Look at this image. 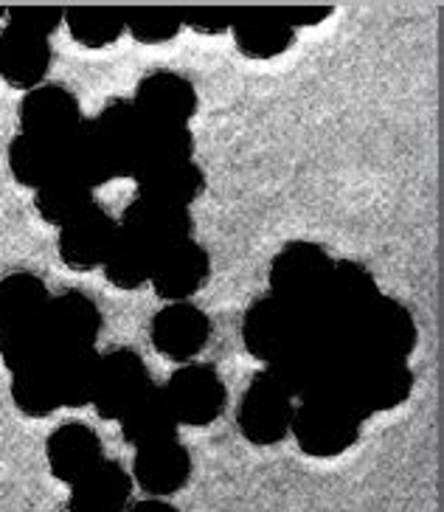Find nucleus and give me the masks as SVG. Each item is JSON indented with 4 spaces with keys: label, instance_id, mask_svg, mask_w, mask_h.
<instances>
[{
    "label": "nucleus",
    "instance_id": "1",
    "mask_svg": "<svg viewBox=\"0 0 444 512\" xmlns=\"http://www.w3.org/2000/svg\"><path fill=\"white\" fill-rule=\"evenodd\" d=\"M335 259L324 245L307 240L287 242L270 262V296L298 316H315L326 302Z\"/></svg>",
    "mask_w": 444,
    "mask_h": 512
},
{
    "label": "nucleus",
    "instance_id": "2",
    "mask_svg": "<svg viewBox=\"0 0 444 512\" xmlns=\"http://www.w3.org/2000/svg\"><path fill=\"white\" fill-rule=\"evenodd\" d=\"M293 414H296V397L267 369H262L251 377L248 389L239 400L237 425L251 445L270 448L290 437Z\"/></svg>",
    "mask_w": 444,
    "mask_h": 512
},
{
    "label": "nucleus",
    "instance_id": "3",
    "mask_svg": "<svg viewBox=\"0 0 444 512\" xmlns=\"http://www.w3.org/2000/svg\"><path fill=\"white\" fill-rule=\"evenodd\" d=\"M363 420L324 397H307L296 406L290 434L312 459H332L346 453L360 439Z\"/></svg>",
    "mask_w": 444,
    "mask_h": 512
},
{
    "label": "nucleus",
    "instance_id": "4",
    "mask_svg": "<svg viewBox=\"0 0 444 512\" xmlns=\"http://www.w3.org/2000/svg\"><path fill=\"white\" fill-rule=\"evenodd\" d=\"M155 386L144 358L130 347H116L99 355V375L90 406L102 420L119 422Z\"/></svg>",
    "mask_w": 444,
    "mask_h": 512
},
{
    "label": "nucleus",
    "instance_id": "5",
    "mask_svg": "<svg viewBox=\"0 0 444 512\" xmlns=\"http://www.w3.org/2000/svg\"><path fill=\"white\" fill-rule=\"evenodd\" d=\"M380 285L371 276V271L360 262L343 259L335 262V273L329 282L324 307L318 310L326 327L335 332L338 338L357 341V330L371 313V307L380 302Z\"/></svg>",
    "mask_w": 444,
    "mask_h": 512
},
{
    "label": "nucleus",
    "instance_id": "6",
    "mask_svg": "<svg viewBox=\"0 0 444 512\" xmlns=\"http://www.w3.org/2000/svg\"><path fill=\"white\" fill-rule=\"evenodd\" d=\"M163 392L169 397V406L180 425L192 428H206L217 422L228 406V389L220 372L208 363H183L166 380Z\"/></svg>",
    "mask_w": 444,
    "mask_h": 512
},
{
    "label": "nucleus",
    "instance_id": "7",
    "mask_svg": "<svg viewBox=\"0 0 444 512\" xmlns=\"http://www.w3.org/2000/svg\"><path fill=\"white\" fill-rule=\"evenodd\" d=\"M20 133L45 141L51 147H60L82 127V107L79 99L68 88L43 82L40 88L23 93L20 99Z\"/></svg>",
    "mask_w": 444,
    "mask_h": 512
},
{
    "label": "nucleus",
    "instance_id": "8",
    "mask_svg": "<svg viewBox=\"0 0 444 512\" xmlns=\"http://www.w3.org/2000/svg\"><path fill=\"white\" fill-rule=\"evenodd\" d=\"M116 234H119V220L93 200L88 209H82L65 226H60L57 254H60L62 265L71 271H96V268H102L104 256L110 251Z\"/></svg>",
    "mask_w": 444,
    "mask_h": 512
},
{
    "label": "nucleus",
    "instance_id": "9",
    "mask_svg": "<svg viewBox=\"0 0 444 512\" xmlns=\"http://www.w3.org/2000/svg\"><path fill=\"white\" fill-rule=\"evenodd\" d=\"M414 383V369L408 366V361L377 358L360 349V355L352 363V386L366 417L400 408L414 392Z\"/></svg>",
    "mask_w": 444,
    "mask_h": 512
},
{
    "label": "nucleus",
    "instance_id": "10",
    "mask_svg": "<svg viewBox=\"0 0 444 512\" xmlns=\"http://www.w3.org/2000/svg\"><path fill=\"white\" fill-rule=\"evenodd\" d=\"M152 347L175 363H192L211 338V318L192 302H169L152 316Z\"/></svg>",
    "mask_w": 444,
    "mask_h": 512
},
{
    "label": "nucleus",
    "instance_id": "11",
    "mask_svg": "<svg viewBox=\"0 0 444 512\" xmlns=\"http://www.w3.org/2000/svg\"><path fill=\"white\" fill-rule=\"evenodd\" d=\"M208 273H211L208 251L189 237V240H180L155 251L149 285L155 287L158 299L166 304L189 302L194 293L206 285Z\"/></svg>",
    "mask_w": 444,
    "mask_h": 512
},
{
    "label": "nucleus",
    "instance_id": "12",
    "mask_svg": "<svg viewBox=\"0 0 444 512\" xmlns=\"http://www.w3.org/2000/svg\"><path fill=\"white\" fill-rule=\"evenodd\" d=\"M419 341L414 313L391 296H380V302L371 307V313L357 330V347L366 355L408 361Z\"/></svg>",
    "mask_w": 444,
    "mask_h": 512
},
{
    "label": "nucleus",
    "instance_id": "13",
    "mask_svg": "<svg viewBox=\"0 0 444 512\" xmlns=\"http://www.w3.org/2000/svg\"><path fill=\"white\" fill-rule=\"evenodd\" d=\"M102 310L82 290H62L45 310V335L51 352L96 347L102 332Z\"/></svg>",
    "mask_w": 444,
    "mask_h": 512
},
{
    "label": "nucleus",
    "instance_id": "14",
    "mask_svg": "<svg viewBox=\"0 0 444 512\" xmlns=\"http://www.w3.org/2000/svg\"><path fill=\"white\" fill-rule=\"evenodd\" d=\"M133 105L144 121L152 124H183L189 127V121L197 113V88L192 79H186L178 71H149L141 76V82L135 85Z\"/></svg>",
    "mask_w": 444,
    "mask_h": 512
},
{
    "label": "nucleus",
    "instance_id": "15",
    "mask_svg": "<svg viewBox=\"0 0 444 512\" xmlns=\"http://www.w3.org/2000/svg\"><path fill=\"white\" fill-rule=\"evenodd\" d=\"M130 476L133 484L147 493V498L175 496L192 479V453L178 437L135 448Z\"/></svg>",
    "mask_w": 444,
    "mask_h": 512
},
{
    "label": "nucleus",
    "instance_id": "16",
    "mask_svg": "<svg viewBox=\"0 0 444 512\" xmlns=\"http://www.w3.org/2000/svg\"><path fill=\"white\" fill-rule=\"evenodd\" d=\"M102 150L113 166L116 178H133L138 169V147L144 133V116L138 113L133 99H113L90 119Z\"/></svg>",
    "mask_w": 444,
    "mask_h": 512
},
{
    "label": "nucleus",
    "instance_id": "17",
    "mask_svg": "<svg viewBox=\"0 0 444 512\" xmlns=\"http://www.w3.org/2000/svg\"><path fill=\"white\" fill-rule=\"evenodd\" d=\"M45 459H48L51 476L71 487L104 459L102 439L85 422H62L48 434Z\"/></svg>",
    "mask_w": 444,
    "mask_h": 512
},
{
    "label": "nucleus",
    "instance_id": "18",
    "mask_svg": "<svg viewBox=\"0 0 444 512\" xmlns=\"http://www.w3.org/2000/svg\"><path fill=\"white\" fill-rule=\"evenodd\" d=\"M301 327V316L293 313L290 307L276 302L270 293L259 296L256 302L245 310L242 318V344L256 361L267 363L273 361L293 338Z\"/></svg>",
    "mask_w": 444,
    "mask_h": 512
},
{
    "label": "nucleus",
    "instance_id": "19",
    "mask_svg": "<svg viewBox=\"0 0 444 512\" xmlns=\"http://www.w3.org/2000/svg\"><path fill=\"white\" fill-rule=\"evenodd\" d=\"M48 302L51 293L37 273H6L0 279V338L43 330Z\"/></svg>",
    "mask_w": 444,
    "mask_h": 512
},
{
    "label": "nucleus",
    "instance_id": "20",
    "mask_svg": "<svg viewBox=\"0 0 444 512\" xmlns=\"http://www.w3.org/2000/svg\"><path fill=\"white\" fill-rule=\"evenodd\" d=\"M51 60H54L51 40L34 37L12 26L0 31V76L6 79V85L23 93L40 88L51 71Z\"/></svg>",
    "mask_w": 444,
    "mask_h": 512
},
{
    "label": "nucleus",
    "instance_id": "21",
    "mask_svg": "<svg viewBox=\"0 0 444 512\" xmlns=\"http://www.w3.org/2000/svg\"><path fill=\"white\" fill-rule=\"evenodd\" d=\"M119 228L135 234L138 240H144L147 245H152L155 251H161L166 245L189 240L194 231V220L189 209L166 206V203H155V200L135 197L133 203L121 211Z\"/></svg>",
    "mask_w": 444,
    "mask_h": 512
},
{
    "label": "nucleus",
    "instance_id": "22",
    "mask_svg": "<svg viewBox=\"0 0 444 512\" xmlns=\"http://www.w3.org/2000/svg\"><path fill=\"white\" fill-rule=\"evenodd\" d=\"M133 476L121 462L102 459L79 482L71 484V510L76 512H127L133 504Z\"/></svg>",
    "mask_w": 444,
    "mask_h": 512
},
{
    "label": "nucleus",
    "instance_id": "23",
    "mask_svg": "<svg viewBox=\"0 0 444 512\" xmlns=\"http://www.w3.org/2000/svg\"><path fill=\"white\" fill-rule=\"evenodd\" d=\"M231 34H234L239 54L248 60H276L296 43V31L284 23L282 15H279V6H273V9H239Z\"/></svg>",
    "mask_w": 444,
    "mask_h": 512
},
{
    "label": "nucleus",
    "instance_id": "24",
    "mask_svg": "<svg viewBox=\"0 0 444 512\" xmlns=\"http://www.w3.org/2000/svg\"><path fill=\"white\" fill-rule=\"evenodd\" d=\"M138 195L144 200L166 203V206H180L189 209L200 192L206 189V175L203 169L192 161H175V164H158L138 169L133 175Z\"/></svg>",
    "mask_w": 444,
    "mask_h": 512
},
{
    "label": "nucleus",
    "instance_id": "25",
    "mask_svg": "<svg viewBox=\"0 0 444 512\" xmlns=\"http://www.w3.org/2000/svg\"><path fill=\"white\" fill-rule=\"evenodd\" d=\"M121 437L127 439L135 448H144L161 439L178 437L180 422L175 411L169 406V397L163 392V386H152L138 403H135L124 417L119 420Z\"/></svg>",
    "mask_w": 444,
    "mask_h": 512
},
{
    "label": "nucleus",
    "instance_id": "26",
    "mask_svg": "<svg viewBox=\"0 0 444 512\" xmlns=\"http://www.w3.org/2000/svg\"><path fill=\"white\" fill-rule=\"evenodd\" d=\"M51 372L57 380L62 408H85L93 400L96 375H99V352L90 349H62L51 355Z\"/></svg>",
    "mask_w": 444,
    "mask_h": 512
},
{
    "label": "nucleus",
    "instance_id": "27",
    "mask_svg": "<svg viewBox=\"0 0 444 512\" xmlns=\"http://www.w3.org/2000/svg\"><path fill=\"white\" fill-rule=\"evenodd\" d=\"M152 265H155V248L138 240L130 231L119 228L116 240L104 256L102 271L104 279L119 290H138V287L149 285Z\"/></svg>",
    "mask_w": 444,
    "mask_h": 512
},
{
    "label": "nucleus",
    "instance_id": "28",
    "mask_svg": "<svg viewBox=\"0 0 444 512\" xmlns=\"http://www.w3.org/2000/svg\"><path fill=\"white\" fill-rule=\"evenodd\" d=\"M57 152H60V169L71 172L82 183H88L90 189H99L116 178L90 119L82 121V127L65 144H60Z\"/></svg>",
    "mask_w": 444,
    "mask_h": 512
},
{
    "label": "nucleus",
    "instance_id": "29",
    "mask_svg": "<svg viewBox=\"0 0 444 512\" xmlns=\"http://www.w3.org/2000/svg\"><path fill=\"white\" fill-rule=\"evenodd\" d=\"M90 203L93 189L65 169H57L40 189H34V209L48 226H65L79 211L88 209Z\"/></svg>",
    "mask_w": 444,
    "mask_h": 512
},
{
    "label": "nucleus",
    "instance_id": "30",
    "mask_svg": "<svg viewBox=\"0 0 444 512\" xmlns=\"http://www.w3.org/2000/svg\"><path fill=\"white\" fill-rule=\"evenodd\" d=\"M9 392H12V403L17 406V411L31 417V420H45L62 408L57 380L51 372V361L12 372Z\"/></svg>",
    "mask_w": 444,
    "mask_h": 512
},
{
    "label": "nucleus",
    "instance_id": "31",
    "mask_svg": "<svg viewBox=\"0 0 444 512\" xmlns=\"http://www.w3.org/2000/svg\"><path fill=\"white\" fill-rule=\"evenodd\" d=\"M6 161H9V172L15 175V181L20 186L40 189L60 169V152H57V147L45 144V141H37V138L26 136V133H17L9 141Z\"/></svg>",
    "mask_w": 444,
    "mask_h": 512
},
{
    "label": "nucleus",
    "instance_id": "32",
    "mask_svg": "<svg viewBox=\"0 0 444 512\" xmlns=\"http://www.w3.org/2000/svg\"><path fill=\"white\" fill-rule=\"evenodd\" d=\"M194 136L183 124H152L144 121L141 147H138V169L158 164H175V161H192ZM135 169V172H138Z\"/></svg>",
    "mask_w": 444,
    "mask_h": 512
},
{
    "label": "nucleus",
    "instance_id": "33",
    "mask_svg": "<svg viewBox=\"0 0 444 512\" xmlns=\"http://www.w3.org/2000/svg\"><path fill=\"white\" fill-rule=\"evenodd\" d=\"M65 26L79 46L107 48L124 34V9L71 6V9H65Z\"/></svg>",
    "mask_w": 444,
    "mask_h": 512
},
{
    "label": "nucleus",
    "instance_id": "34",
    "mask_svg": "<svg viewBox=\"0 0 444 512\" xmlns=\"http://www.w3.org/2000/svg\"><path fill=\"white\" fill-rule=\"evenodd\" d=\"M124 31L133 34V40L144 46H161L172 43L183 31L178 9L169 6H141V9H124Z\"/></svg>",
    "mask_w": 444,
    "mask_h": 512
},
{
    "label": "nucleus",
    "instance_id": "35",
    "mask_svg": "<svg viewBox=\"0 0 444 512\" xmlns=\"http://www.w3.org/2000/svg\"><path fill=\"white\" fill-rule=\"evenodd\" d=\"M62 23H65V9L60 6H9L6 9V26L43 37V40H48Z\"/></svg>",
    "mask_w": 444,
    "mask_h": 512
},
{
    "label": "nucleus",
    "instance_id": "36",
    "mask_svg": "<svg viewBox=\"0 0 444 512\" xmlns=\"http://www.w3.org/2000/svg\"><path fill=\"white\" fill-rule=\"evenodd\" d=\"M180 12V23L183 29H192L197 34H225L234 29L239 9H228V6H183Z\"/></svg>",
    "mask_w": 444,
    "mask_h": 512
},
{
    "label": "nucleus",
    "instance_id": "37",
    "mask_svg": "<svg viewBox=\"0 0 444 512\" xmlns=\"http://www.w3.org/2000/svg\"><path fill=\"white\" fill-rule=\"evenodd\" d=\"M332 12H335L332 6H279V15H282L284 23L293 31L318 26V23H324Z\"/></svg>",
    "mask_w": 444,
    "mask_h": 512
},
{
    "label": "nucleus",
    "instance_id": "38",
    "mask_svg": "<svg viewBox=\"0 0 444 512\" xmlns=\"http://www.w3.org/2000/svg\"><path fill=\"white\" fill-rule=\"evenodd\" d=\"M3 15H6V9H3V6H0V17H3Z\"/></svg>",
    "mask_w": 444,
    "mask_h": 512
},
{
    "label": "nucleus",
    "instance_id": "39",
    "mask_svg": "<svg viewBox=\"0 0 444 512\" xmlns=\"http://www.w3.org/2000/svg\"><path fill=\"white\" fill-rule=\"evenodd\" d=\"M68 512H76V510H68Z\"/></svg>",
    "mask_w": 444,
    "mask_h": 512
}]
</instances>
